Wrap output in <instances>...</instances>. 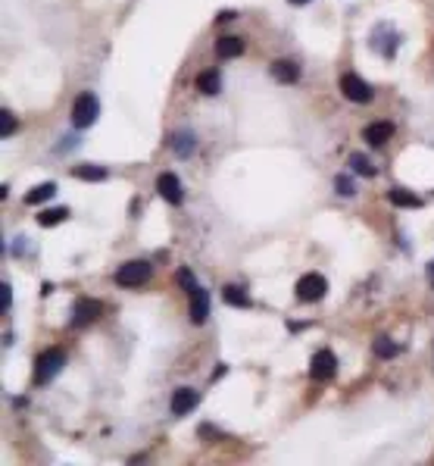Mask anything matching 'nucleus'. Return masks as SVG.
Here are the masks:
<instances>
[{"instance_id": "nucleus-24", "label": "nucleus", "mask_w": 434, "mask_h": 466, "mask_svg": "<svg viewBox=\"0 0 434 466\" xmlns=\"http://www.w3.org/2000/svg\"><path fill=\"white\" fill-rule=\"evenodd\" d=\"M335 188H337V194H344V197H353V194H357V188H353V181L347 179V176H337V179H335Z\"/></svg>"}, {"instance_id": "nucleus-13", "label": "nucleus", "mask_w": 434, "mask_h": 466, "mask_svg": "<svg viewBox=\"0 0 434 466\" xmlns=\"http://www.w3.org/2000/svg\"><path fill=\"white\" fill-rule=\"evenodd\" d=\"M394 135V125L391 122H372V125H366L362 129V138L369 141V144H375V147H381L384 141H391Z\"/></svg>"}, {"instance_id": "nucleus-28", "label": "nucleus", "mask_w": 434, "mask_h": 466, "mask_svg": "<svg viewBox=\"0 0 434 466\" xmlns=\"http://www.w3.org/2000/svg\"><path fill=\"white\" fill-rule=\"evenodd\" d=\"M428 279H431V285H434V263H428Z\"/></svg>"}, {"instance_id": "nucleus-2", "label": "nucleus", "mask_w": 434, "mask_h": 466, "mask_svg": "<svg viewBox=\"0 0 434 466\" xmlns=\"http://www.w3.org/2000/svg\"><path fill=\"white\" fill-rule=\"evenodd\" d=\"M97 116H100V100L94 97L91 91L78 94L75 104H72V125L75 129H88V125L97 122Z\"/></svg>"}, {"instance_id": "nucleus-26", "label": "nucleus", "mask_w": 434, "mask_h": 466, "mask_svg": "<svg viewBox=\"0 0 434 466\" xmlns=\"http://www.w3.org/2000/svg\"><path fill=\"white\" fill-rule=\"evenodd\" d=\"M0 291H4V313H6V310H10V304H13V295H10V285H6V282H4V288H0Z\"/></svg>"}, {"instance_id": "nucleus-15", "label": "nucleus", "mask_w": 434, "mask_h": 466, "mask_svg": "<svg viewBox=\"0 0 434 466\" xmlns=\"http://www.w3.org/2000/svg\"><path fill=\"white\" fill-rule=\"evenodd\" d=\"M388 201L394 203V207H409V210L422 207V197L413 194V191H406V188H391V191H388Z\"/></svg>"}, {"instance_id": "nucleus-20", "label": "nucleus", "mask_w": 434, "mask_h": 466, "mask_svg": "<svg viewBox=\"0 0 434 466\" xmlns=\"http://www.w3.org/2000/svg\"><path fill=\"white\" fill-rule=\"evenodd\" d=\"M63 219H69V210L66 207H53V210H41V213H38V226H44V228L60 226Z\"/></svg>"}, {"instance_id": "nucleus-29", "label": "nucleus", "mask_w": 434, "mask_h": 466, "mask_svg": "<svg viewBox=\"0 0 434 466\" xmlns=\"http://www.w3.org/2000/svg\"><path fill=\"white\" fill-rule=\"evenodd\" d=\"M288 4H294V6H303V4H310V0H288Z\"/></svg>"}, {"instance_id": "nucleus-18", "label": "nucleus", "mask_w": 434, "mask_h": 466, "mask_svg": "<svg viewBox=\"0 0 434 466\" xmlns=\"http://www.w3.org/2000/svg\"><path fill=\"white\" fill-rule=\"evenodd\" d=\"M53 194H57V185H53V181H44V185H35V188H31V191L26 194V203H31V207H35V203H41V201H50Z\"/></svg>"}, {"instance_id": "nucleus-1", "label": "nucleus", "mask_w": 434, "mask_h": 466, "mask_svg": "<svg viewBox=\"0 0 434 466\" xmlns=\"http://www.w3.org/2000/svg\"><path fill=\"white\" fill-rule=\"evenodd\" d=\"M63 366H66V354H63L60 347H50V351H44L41 357L35 360V382L38 385H47L50 378L60 376Z\"/></svg>"}, {"instance_id": "nucleus-3", "label": "nucleus", "mask_w": 434, "mask_h": 466, "mask_svg": "<svg viewBox=\"0 0 434 466\" xmlns=\"http://www.w3.org/2000/svg\"><path fill=\"white\" fill-rule=\"evenodd\" d=\"M337 88H341V94L347 100H353V104H369V100L375 97L372 85H369L366 78H359L357 73H344L341 82H337Z\"/></svg>"}, {"instance_id": "nucleus-16", "label": "nucleus", "mask_w": 434, "mask_h": 466, "mask_svg": "<svg viewBox=\"0 0 434 466\" xmlns=\"http://www.w3.org/2000/svg\"><path fill=\"white\" fill-rule=\"evenodd\" d=\"M222 297H225V304L238 307V310L250 307V295H247V291H244L241 285H225V288H222Z\"/></svg>"}, {"instance_id": "nucleus-19", "label": "nucleus", "mask_w": 434, "mask_h": 466, "mask_svg": "<svg viewBox=\"0 0 434 466\" xmlns=\"http://www.w3.org/2000/svg\"><path fill=\"white\" fill-rule=\"evenodd\" d=\"M197 91H203L207 97L222 91V78H219V73H203L200 78H197Z\"/></svg>"}, {"instance_id": "nucleus-5", "label": "nucleus", "mask_w": 434, "mask_h": 466, "mask_svg": "<svg viewBox=\"0 0 434 466\" xmlns=\"http://www.w3.org/2000/svg\"><path fill=\"white\" fill-rule=\"evenodd\" d=\"M325 291H328L325 275H319V272H306V275H300V282H297V297H300L303 304H315V301H322V297H325Z\"/></svg>"}, {"instance_id": "nucleus-12", "label": "nucleus", "mask_w": 434, "mask_h": 466, "mask_svg": "<svg viewBox=\"0 0 434 466\" xmlns=\"http://www.w3.org/2000/svg\"><path fill=\"white\" fill-rule=\"evenodd\" d=\"M272 78L275 82H281V85H294L300 78V66L294 60H275L272 63Z\"/></svg>"}, {"instance_id": "nucleus-27", "label": "nucleus", "mask_w": 434, "mask_h": 466, "mask_svg": "<svg viewBox=\"0 0 434 466\" xmlns=\"http://www.w3.org/2000/svg\"><path fill=\"white\" fill-rule=\"evenodd\" d=\"M216 19H219V22H228V19H234V13H232V10H222V13L216 16Z\"/></svg>"}, {"instance_id": "nucleus-8", "label": "nucleus", "mask_w": 434, "mask_h": 466, "mask_svg": "<svg viewBox=\"0 0 434 466\" xmlns=\"http://www.w3.org/2000/svg\"><path fill=\"white\" fill-rule=\"evenodd\" d=\"M156 191H160L163 201H169L172 207H178L181 201H185V191H181V181L175 172H163L160 179H156Z\"/></svg>"}, {"instance_id": "nucleus-21", "label": "nucleus", "mask_w": 434, "mask_h": 466, "mask_svg": "<svg viewBox=\"0 0 434 466\" xmlns=\"http://www.w3.org/2000/svg\"><path fill=\"white\" fill-rule=\"evenodd\" d=\"M350 169L357 172V176H366V179L375 176V163L369 160L366 154H350Z\"/></svg>"}, {"instance_id": "nucleus-7", "label": "nucleus", "mask_w": 434, "mask_h": 466, "mask_svg": "<svg viewBox=\"0 0 434 466\" xmlns=\"http://www.w3.org/2000/svg\"><path fill=\"white\" fill-rule=\"evenodd\" d=\"M337 373V357L331 351H319L313 357V363H310V376L315 378V382H328L331 376Z\"/></svg>"}, {"instance_id": "nucleus-9", "label": "nucleus", "mask_w": 434, "mask_h": 466, "mask_svg": "<svg viewBox=\"0 0 434 466\" xmlns=\"http://www.w3.org/2000/svg\"><path fill=\"white\" fill-rule=\"evenodd\" d=\"M169 147L175 151V157H191L197 151V135L191 129H178L169 135Z\"/></svg>"}, {"instance_id": "nucleus-22", "label": "nucleus", "mask_w": 434, "mask_h": 466, "mask_svg": "<svg viewBox=\"0 0 434 466\" xmlns=\"http://www.w3.org/2000/svg\"><path fill=\"white\" fill-rule=\"evenodd\" d=\"M372 351H375V357H381V360H391L394 357V354H397L400 351V347L397 344H394L391 341V338H375V344H372Z\"/></svg>"}, {"instance_id": "nucleus-23", "label": "nucleus", "mask_w": 434, "mask_h": 466, "mask_svg": "<svg viewBox=\"0 0 434 466\" xmlns=\"http://www.w3.org/2000/svg\"><path fill=\"white\" fill-rule=\"evenodd\" d=\"M0 120H4V125H0V138H10L13 132H16V116L10 113V110H4V113H0Z\"/></svg>"}, {"instance_id": "nucleus-17", "label": "nucleus", "mask_w": 434, "mask_h": 466, "mask_svg": "<svg viewBox=\"0 0 434 466\" xmlns=\"http://www.w3.org/2000/svg\"><path fill=\"white\" fill-rule=\"evenodd\" d=\"M72 176L82 179V181H104L107 179V169H104V166L82 163V166H75V169H72Z\"/></svg>"}, {"instance_id": "nucleus-10", "label": "nucleus", "mask_w": 434, "mask_h": 466, "mask_svg": "<svg viewBox=\"0 0 434 466\" xmlns=\"http://www.w3.org/2000/svg\"><path fill=\"white\" fill-rule=\"evenodd\" d=\"M210 316V291L197 285L191 291V322H197V326H203Z\"/></svg>"}, {"instance_id": "nucleus-11", "label": "nucleus", "mask_w": 434, "mask_h": 466, "mask_svg": "<svg viewBox=\"0 0 434 466\" xmlns=\"http://www.w3.org/2000/svg\"><path fill=\"white\" fill-rule=\"evenodd\" d=\"M197 404H200V394H197L194 388H178L175 394H172V413H175V416L191 413Z\"/></svg>"}, {"instance_id": "nucleus-25", "label": "nucleus", "mask_w": 434, "mask_h": 466, "mask_svg": "<svg viewBox=\"0 0 434 466\" xmlns=\"http://www.w3.org/2000/svg\"><path fill=\"white\" fill-rule=\"evenodd\" d=\"M178 285L185 288V291H194V288H197L194 272H191V270H178Z\"/></svg>"}, {"instance_id": "nucleus-6", "label": "nucleus", "mask_w": 434, "mask_h": 466, "mask_svg": "<svg viewBox=\"0 0 434 466\" xmlns=\"http://www.w3.org/2000/svg\"><path fill=\"white\" fill-rule=\"evenodd\" d=\"M104 313V304L94 301V297H78L75 301V310H72V326L82 329V326H91L94 319H100Z\"/></svg>"}, {"instance_id": "nucleus-14", "label": "nucleus", "mask_w": 434, "mask_h": 466, "mask_svg": "<svg viewBox=\"0 0 434 466\" xmlns=\"http://www.w3.org/2000/svg\"><path fill=\"white\" fill-rule=\"evenodd\" d=\"M216 53H219L222 60H234V57H241V53H244V38H234V35L219 38V41H216Z\"/></svg>"}, {"instance_id": "nucleus-4", "label": "nucleus", "mask_w": 434, "mask_h": 466, "mask_svg": "<svg viewBox=\"0 0 434 466\" xmlns=\"http://www.w3.org/2000/svg\"><path fill=\"white\" fill-rule=\"evenodd\" d=\"M150 272H153V266H150L147 260H129V263L119 266V272H116V285L138 288V285H144V282L150 279Z\"/></svg>"}]
</instances>
